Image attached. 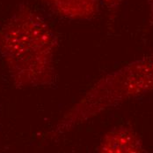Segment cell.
<instances>
[{"instance_id":"5","label":"cell","mask_w":153,"mask_h":153,"mask_svg":"<svg viewBox=\"0 0 153 153\" xmlns=\"http://www.w3.org/2000/svg\"><path fill=\"white\" fill-rule=\"evenodd\" d=\"M101 5L106 8L110 16H114L119 11L123 0H100Z\"/></svg>"},{"instance_id":"1","label":"cell","mask_w":153,"mask_h":153,"mask_svg":"<svg viewBox=\"0 0 153 153\" xmlns=\"http://www.w3.org/2000/svg\"><path fill=\"white\" fill-rule=\"evenodd\" d=\"M56 49L48 24L27 5H20L0 29V56L17 88L51 84Z\"/></svg>"},{"instance_id":"2","label":"cell","mask_w":153,"mask_h":153,"mask_svg":"<svg viewBox=\"0 0 153 153\" xmlns=\"http://www.w3.org/2000/svg\"><path fill=\"white\" fill-rule=\"evenodd\" d=\"M153 91V51L100 79L57 125L62 132L125 101Z\"/></svg>"},{"instance_id":"3","label":"cell","mask_w":153,"mask_h":153,"mask_svg":"<svg viewBox=\"0 0 153 153\" xmlns=\"http://www.w3.org/2000/svg\"><path fill=\"white\" fill-rule=\"evenodd\" d=\"M98 151L100 152L108 153L145 151L140 136L128 126H120L107 132L102 138Z\"/></svg>"},{"instance_id":"6","label":"cell","mask_w":153,"mask_h":153,"mask_svg":"<svg viewBox=\"0 0 153 153\" xmlns=\"http://www.w3.org/2000/svg\"><path fill=\"white\" fill-rule=\"evenodd\" d=\"M149 8H150V14H149V21L150 24H153V0H147Z\"/></svg>"},{"instance_id":"4","label":"cell","mask_w":153,"mask_h":153,"mask_svg":"<svg viewBox=\"0 0 153 153\" xmlns=\"http://www.w3.org/2000/svg\"><path fill=\"white\" fill-rule=\"evenodd\" d=\"M57 15L72 20L92 19L99 12L100 0H43Z\"/></svg>"}]
</instances>
